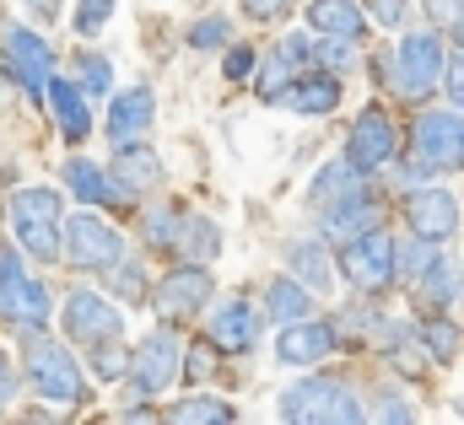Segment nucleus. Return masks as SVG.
Wrapping results in <instances>:
<instances>
[{
  "mask_svg": "<svg viewBox=\"0 0 464 425\" xmlns=\"http://www.w3.org/2000/svg\"><path fill=\"white\" fill-rule=\"evenodd\" d=\"M237 410H232L227 399H206V393H195V399H184V404H173L168 410V420H179V425H227Z\"/></svg>",
  "mask_w": 464,
  "mask_h": 425,
  "instance_id": "7c9ffc66",
  "label": "nucleus"
},
{
  "mask_svg": "<svg viewBox=\"0 0 464 425\" xmlns=\"http://www.w3.org/2000/svg\"><path fill=\"white\" fill-rule=\"evenodd\" d=\"M265 313L276 323H297L314 313V291L297 280V275H276L270 280V291H265Z\"/></svg>",
  "mask_w": 464,
  "mask_h": 425,
  "instance_id": "5701e85b",
  "label": "nucleus"
},
{
  "mask_svg": "<svg viewBox=\"0 0 464 425\" xmlns=\"http://www.w3.org/2000/svg\"><path fill=\"white\" fill-rule=\"evenodd\" d=\"M27 5H38V11H49V5H54V0H27Z\"/></svg>",
  "mask_w": 464,
  "mask_h": 425,
  "instance_id": "49530a36",
  "label": "nucleus"
},
{
  "mask_svg": "<svg viewBox=\"0 0 464 425\" xmlns=\"http://www.w3.org/2000/svg\"><path fill=\"white\" fill-rule=\"evenodd\" d=\"M330 350H335V328L330 323L297 318V323H281V334H276V361L281 366H314Z\"/></svg>",
  "mask_w": 464,
  "mask_h": 425,
  "instance_id": "ddd939ff",
  "label": "nucleus"
},
{
  "mask_svg": "<svg viewBox=\"0 0 464 425\" xmlns=\"http://www.w3.org/2000/svg\"><path fill=\"white\" fill-rule=\"evenodd\" d=\"M254 65H259V54H254V49H232V54H227V76H232V81L254 76Z\"/></svg>",
  "mask_w": 464,
  "mask_h": 425,
  "instance_id": "37998d69",
  "label": "nucleus"
},
{
  "mask_svg": "<svg viewBox=\"0 0 464 425\" xmlns=\"http://www.w3.org/2000/svg\"><path fill=\"white\" fill-rule=\"evenodd\" d=\"M276 415L281 420H314V425H356L362 420V404H356V393L341 388V382L308 377V382H297V388L281 393Z\"/></svg>",
  "mask_w": 464,
  "mask_h": 425,
  "instance_id": "f03ea898",
  "label": "nucleus"
},
{
  "mask_svg": "<svg viewBox=\"0 0 464 425\" xmlns=\"http://www.w3.org/2000/svg\"><path fill=\"white\" fill-rule=\"evenodd\" d=\"M454 43H459V54H464V16L454 22Z\"/></svg>",
  "mask_w": 464,
  "mask_h": 425,
  "instance_id": "a18cd8bd",
  "label": "nucleus"
},
{
  "mask_svg": "<svg viewBox=\"0 0 464 425\" xmlns=\"http://www.w3.org/2000/svg\"><path fill=\"white\" fill-rule=\"evenodd\" d=\"M394 124H389V113L383 108H362L356 113V124H351V140H346V162L367 178V173H383L389 162H394Z\"/></svg>",
  "mask_w": 464,
  "mask_h": 425,
  "instance_id": "9b49d317",
  "label": "nucleus"
},
{
  "mask_svg": "<svg viewBox=\"0 0 464 425\" xmlns=\"http://www.w3.org/2000/svg\"><path fill=\"white\" fill-rule=\"evenodd\" d=\"M173 248L189 253V264H211V259L222 253V231H217V221H206V215H184V231H179Z\"/></svg>",
  "mask_w": 464,
  "mask_h": 425,
  "instance_id": "bb28decb",
  "label": "nucleus"
},
{
  "mask_svg": "<svg viewBox=\"0 0 464 425\" xmlns=\"http://www.w3.org/2000/svg\"><path fill=\"white\" fill-rule=\"evenodd\" d=\"M443 65H449L443 38H438V33H411V38L400 43V54H394V87H400L405 98H427V92L443 81Z\"/></svg>",
  "mask_w": 464,
  "mask_h": 425,
  "instance_id": "1a4fd4ad",
  "label": "nucleus"
},
{
  "mask_svg": "<svg viewBox=\"0 0 464 425\" xmlns=\"http://www.w3.org/2000/svg\"><path fill=\"white\" fill-rule=\"evenodd\" d=\"M114 184L124 189V194H151V189L162 184V156H157L151 146H140V140H119Z\"/></svg>",
  "mask_w": 464,
  "mask_h": 425,
  "instance_id": "a211bd4d",
  "label": "nucleus"
},
{
  "mask_svg": "<svg viewBox=\"0 0 464 425\" xmlns=\"http://www.w3.org/2000/svg\"><path fill=\"white\" fill-rule=\"evenodd\" d=\"M109 16H114V0H76V11H71V27H76L82 38H98V33L109 27Z\"/></svg>",
  "mask_w": 464,
  "mask_h": 425,
  "instance_id": "2f4dec72",
  "label": "nucleus"
},
{
  "mask_svg": "<svg viewBox=\"0 0 464 425\" xmlns=\"http://www.w3.org/2000/svg\"><path fill=\"white\" fill-rule=\"evenodd\" d=\"M367 226H383V205H378L367 189H356L346 200L324 205V237H330V242H351V237H362Z\"/></svg>",
  "mask_w": 464,
  "mask_h": 425,
  "instance_id": "f3484780",
  "label": "nucleus"
},
{
  "mask_svg": "<svg viewBox=\"0 0 464 425\" xmlns=\"http://www.w3.org/2000/svg\"><path fill=\"white\" fill-rule=\"evenodd\" d=\"M60 178H65V189H71L82 205H119V200H124V189L114 184V173H103V167L87 162V156H71V162L60 167Z\"/></svg>",
  "mask_w": 464,
  "mask_h": 425,
  "instance_id": "aec40b11",
  "label": "nucleus"
},
{
  "mask_svg": "<svg viewBox=\"0 0 464 425\" xmlns=\"http://www.w3.org/2000/svg\"><path fill=\"white\" fill-rule=\"evenodd\" d=\"M16 404V366H11V355L0 350V415Z\"/></svg>",
  "mask_w": 464,
  "mask_h": 425,
  "instance_id": "79ce46f5",
  "label": "nucleus"
},
{
  "mask_svg": "<svg viewBox=\"0 0 464 425\" xmlns=\"http://www.w3.org/2000/svg\"><path fill=\"white\" fill-rule=\"evenodd\" d=\"M189 43H195V49H222V43H227V22H222V16L195 22V27H189Z\"/></svg>",
  "mask_w": 464,
  "mask_h": 425,
  "instance_id": "4c0bfd02",
  "label": "nucleus"
},
{
  "mask_svg": "<svg viewBox=\"0 0 464 425\" xmlns=\"http://www.w3.org/2000/svg\"><path fill=\"white\" fill-rule=\"evenodd\" d=\"M206 302H211V275H206V264H184V269L162 275V291H157L162 318H195Z\"/></svg>",
  "mask_w": 464,
  "mask_h": 425,
  "instance_id": "4468645a",
  "label": "nucleus"
},
{
  "mask_svg": "<svg viewBox=\"0 0 464 425\" xmlns=\"http://www.w3.org/2000/svg\"><path fill=\"white\" fill-rule=\"evenodd\" d=\"M44 98H49L54 118H60V135H65L71 146H82V140L92 135V108H87V92H82L76 81H60V76H49Z\"/></svg>",
  "mask_w": 464,
  "mask_h": 425,
  "instance_id": "6ab92c4d",
  "label": "nucleus"
},
{
  "mask_svg": "<svg viewBox=\"0 0 464 425\" xmlns=\"http://www.w3.org/2000/svg\"><path fill=\"white\" fill-rule=\"evenodd\" d=\"M179 361H184V350H179L173 328H151L130 355V377L140 393H162L168 382H179Z\"/></svg>",
  "mask_w": 464,
  "mask_h": 425,
  "instance_id": "f8f14e48",
  "label": "nucleus"
},
{
  "mask_svg": "<svg viewBox=\"0 0 464 425\" xmlns=\"http://www.w3.org/2000/svg\"><path fill=\"white\" fill-rule=\"evenodd\" d=\"M367 22H378V27H405V22H411V0H367Z\"/></svg>",
  "mask_w": 464,
  "mask_h": 425,
  "instance_id": "c9c22d12",
  "label": "nucleus"
},
{
  "mask_svg": "<svg viewBox=\"0 0 464 425\" xmlns=\"http://www.w3.org/2000/svg\"><path fill=\"white\" fill-rule=\"evenodd\" d=\"M76 87H82L87 98H103V92L114 87V71H109V60H103V54H82V76H76Z\"/></svg>",
  "mask_w": 464,
  "mask_h": 425,
  "instance_id": "72a5a7b5",
  "label": "nucleus"
},
{
  "mask_svg": "<svg viewBox=\"0 0 464 425\" xmlns=\"http://www.w3.org/2000/svg\"><path fill=\"white\" fill-rule=\"evenodd\" d=\"M292 269H297V280H303L314 297H324V291L335 286V264H330L324 242H292Z\"/></svg>",
  "mask_w": 464,
  "mask_h": 425,
  "instance_id": "a878e982",
  "label": "nucleus"
},
{
  "mask_svg": "<svg viewBox=\"0 0 464 425\" xmlns=\"http://www.w3.org/2000/svg\"><path fill=\"white\" fill-rule=\"evenodd\" d=\"M124 372H130V350H119V339H109V345H92V377L119 382Z\"/></svg>",
  "mask_w": 464,
  "mask_h": 425,
  "instance_id": "473e14b6",
  "label": "nucleus"
},
{
  "mask_svg": "<svg viewBox=\"0 0 464 425\" xmlns=\"http://www.w3.org/2000/svg\"><path fill=\"white\" fill-rule=\"evenodd\" d=\"M211 350H227V355H243L259 345V313L243 302V297H227L217 313H211Z\"/></svg>",
  "mask_w": 464,
  "mask_h": 425,
  "instance_id": "dca6fc26",
  "label": "nucleus"
},
{
  "mask_svg": "<svg viewBox=\"0 0 464 425\" xmlns=\"http://www.w3.org/2000/svg\"><path fill=\"white\" fill-rule=\"evenodd\" d=\"M179 226H184V215L151 211L146 215V242H151V248H173V242H179Z\"/></svg>",
  "mask_w": 464,
  "mask_h": 425,
  "instance_id": "f704fd0d",
  "label": "nucleus"
},
{
  "mask_svg": "<svg viewBox=\"0 0 464 425\" xmlns=\"http://www.w3.org/2000/svg\"><path fill=\"white\" fill-rule=\"evenodd\" d=\"M421 302H432V307H449V302H459L464 291V269L454 259H427V269H421Z\"/></svg>",
  "mask_w": 464,
  "mask_h": 425,
  "instance_id": "393cba45",
  "label": "nucleus"
},
{
  "mask_svg": "<svg viewBox=\"0 0 464 425\" xmlns=\"http://www.w3.org/2000/svg\"><path fill=\"white\" fill-rule=\"evenodd\" d=\"M11 231H16V248L33 253L38 264L60 259V237H65V215H60V194L54 189H22L11 200Z\"/></svg>",
  "mask_w": 464,
  "mask_h": 425,
  "instance_id": "f257e3e1",
  "label": "nucleus"
},
{
  "mask_svg": "<svg viewBox=\"0 0 464 425\" xmlns=\"http://www.w3.org/2000/svg\"><path fill=\"white\" fill-rule=\"evenodd\" d=\"M243 11H248L254 22H281V16L292 11V0H243Z\"/></svg>",
  "mask_w": 464,
  "mask_h": 425,
  "instance_id": "ea45409f",
  "label": "nucleus"
},
{
  "mask_svg": "<svg viewBox=\"0 0 464 425\" xmlns=\"http://www.w3.org/2000/svg\"><path fill=\"white\" fill-rule=\"evenodd\" d=\"M443 87H449V98L464 108V60H449V65H443Z\"/></svg>",
  "mask_w": 464,
  "mask_h": 425,
  "instance_id": "c03bdc74",
  "label": "nucleus"
},
{
  "mask_svg": "<svg viewBox=\"0 0 464 425\" xmlns=\"http://www.w3.org/2000/svg\"><path fill=\"white\" fill-rule=\"evenodd\" d=\"M27 377H33V388L49 399V404H82L87 399V382H82V366H76V355L65 350V345H54V339H38L33 334V345H27Z\"/></svg>",
  "mask_w": 464,
  "mask_h": 425,
  "instance_id": "423d86ee",
  "label": "nucleus"
},
{
  "mask_svg": "<svg viewBox=\"0 0 464 425\" xmlns=\"http://www.w3.org/2000/svg\"><path fill=\"white\" fill-rule=\"evenodd\" d=\"M411 231L421 242H449L459 231V200L449 189H416L411 194Z\"/></svg>",
  "mask_w": 464,
  "mask_h": 425,
  "instance_id": "2eb2a0df",
  "label": "nucleus"
},
{
  "mask_svg": "<svg viewBox=\"0 0 464 425\" xmlns=\"http://www.w3.org/2000/svg\"><path fill=\"white\" fill-rule=\"evenodd\" d=\"M308 27L319 38H346V43H356L362 27H367V16H362L356 0H314L308 5Z\"/></svg>",
  "mask_w": 464,
  "mask_h": 425,
  "instance_id": "4be33fe9",
  "label": "nucleus"
},
{
  "mask_svg": "<svg viewBox=\"0 0 464 425\" xmlns=\"http://www.w3.org/2000/svg\"><path fill=\"white\" fill-rule=\"evenodd\" d=\"M109 286H114L124 302H146V280H140V269H135V264H114Z\"/></svg>",
  "mask_w": 464,
  "mask_h": 425,
  "instance_id": "e433bc0d",
  "label": "nucleus"
},
{
  "mask_svg": "<svg viewBox=\"0 0 464 425\" xmlns=\"http://www.w3.org/2000/svg\"><path fill=\"white\" fill-rule=\"evenodd\" d=\"M341 103V81L335 76H314V81H292L286 92H281V108H292V113H330V108Z\"/></svg>",
  "mask_w": 464,
  "mask_h": 425,
  "instance_id": "b1692460",
  "label": "nucleus"
},
{
  "mask_svg": "<svg viewBox=\"0 0 464 425\" xmlns=\"http://www.w3.org/2000/svg\"><path fill=\"white\" fill-rule=\"evenodd\" d=\"M427 5V22H438V27H454L464 16V0H421Z\"/></svg>",
  "mask_w": 464,
  "mask_h": 425,
  "instance_id": "58836bf2",
  "label": "nucleus"
},
{
  "mask_svg": "<svg viewBox=\"0 0 464 425\" xmlns=\"http://www.w3.org/2000/svg\"><path fill=\"white\" fill-rule=\"evenodd\" d=\"M60 323H65V334H71L82 350L109 345V339H119V334H124L119 307L109 302V297H98V291H71V297H65V313H60Z\"/></svg>",
  "mask_w": 464,
  "mask_h": 425,
  "instance_id": "9d476101",
  "label": "nucleus"
},
{
  "mask_svg": "<svg viewBox=\"0 0 464 425\" xmlns=\"http://www.w3.org/2000/svg\"><path fill=\"white\" fill-rule=\"evenodd\" d=\"M206 366H211V339H206V345H195V350L184 355V366H179V377H189V382H195V377H206Z\"/></svg>",
  "mask_w": 464,
  "mask_h": 425,
  "instance_id": "a19ab883",
  "label": "nucleus"
},
{
  "mask_svg": "<svg viewBox=\"0 0 464 425\" xmlns=\"http://www.w3.org/2000/svg\"><path fill=\"white\" fill-rule=\"evenodd\" d=\"M356 178H362V173H356L351 162H330V167H319V178H314L308 200H314V205H335V200H346V194L362 189Z\"/></svg>",
  "mask_w": 464,
  "mask_h": 425,
  "instance_id": "c85d7f7f",
  "label": "nucleus"
},
{
  "mask_svg": "<svg viewBox=\"0 0 464 425\" xmlns=\"http://www.w3.org/2000/svg\"><path fill=\"white\" fill-rule=\"evenodd\" d=\"M341 269H346L351 286H356V291H367V297L389 291V286H394V269H400L394 237H389L383 226H367L362 237L341 242Z\"/></svg>",
  "mask_w": 464,
  "mask_h": 425,
  "instance_id": "39448f33",
  "label": "nucleus"
},
{
  "mask_svg": "<svg viewBox=\"0 0 464 425\" xmlns=\"http://www.w3.org/2000/svg\"><path fill=\"white\" fill-rule=\"evenodd\" d=\"M0 323L27 328V334H44L49 328V291H44V280H33L22 269V253L16 248L0 253Z\"/></svg>",
  "mask_w": 464,
  "mask_h": 425,
  "instance_id": "20e7f679",
  "label": "nucleus"
},
{
  "mask_svg": "<svg viewBox=\"0 0 464 425\" xmlns=\"http://www.w3.org/2000/svg\"><path fill=\"white\" fill-rule=\"evenodd\" d=\"M151 118H157V98L146 92V87H130V92H119L114 103H109V140H140L146 129H151Z\"/></svg>",
  "mask_w": 464,
  "mask_h": 425,
  "instance_id": "412c9836",
  "label": "nucleus"
},
{
  "mask_svg": "<svg viewBox=\"0 0 464 425\" xmlns=\"http://www.w3.org/2000/svg\"><path fill=\"white\" fill-rule=\"evenodd\" d=\"M60 248H65V259H71L76 269H114L119 259H124V237H119L103 215H92V211H82V215H71V221H65Z\"/></svg>",
  "mask_w": 464,
  "mask_h": 425,
  "instance_id": "0eeeda50",
  "label": "nucleus"
},
{
  "mask_svg": "<svg viewBox=\"0 0 464 425\" xmlns=\"http://www.w3.org/2000/svg\"><path fill=\"white\" fill-rule=\"evenodd\" d=\"M432 173H464V113H421L416 118L411 178H432Z\"/></svg>",
  "mask_w": 464,
  "mask_h": 425,
  "instance_id": "7ed1b4c3",
  "label": "nucleus"
},
{
  "mask_svg": "<svg viewBox=\"0 0 464 425\" xmlns=\"http://www.w3.org/2000/svg\"><path fill=\"white\" fill-rule=\"evenodd\" d=\"M0 54H5V71H11V81L27 92V98H44V87H49V76H54V49L33 33V27H5L0 33Z\"/></svg>",
  "mask_w": 464,
  "mask_h": 425,
  "instance_id": "6e6552de",
  "label": "nucleus"
},
{
  "mask_svg": "<svg viewBox=\"0 0 464 425\" xmlns=\"http://www.w3.org/2000/svg\"><path fill=\"white\" fill-rule=\"evenodd\" d=\"M297 81V65H292V54L286 49H276V54H265L259 65H254V92L265 98V103H281V92Z\"/></svg>",
  "mask_w": 464,
  "mask_h": 425,
  "instance_id": "cd10ccee",
  "label": "nucleus"
},
{
  "mask_svg": "<svg viewBox=\"0 0 464 425\" xmlns=\"http://www.w3.org/2000/svg\"><path fill=\"white\" fill-rule=\"evenodd\" d=\"M421 345H427V361H454L464 350V334H459V323H449V318H421Z\"/></svg>",
  "mask_w": 464,
  "mask_h": 425,
  "instance_id": "c756f323",
  "label": "nucleus"
}]
</instances>
